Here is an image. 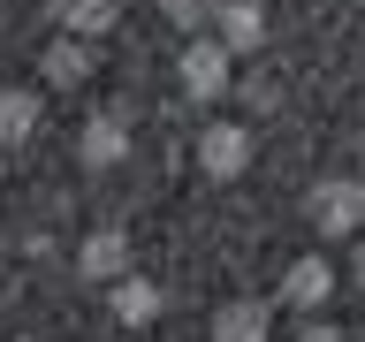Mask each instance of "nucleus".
Segmentation results:
<instances>
[{"label":"nucleus","instance_id":"1","mask_svg":"<svg viewBox=\"0 0 365 342\" xmlns=\"http://www.w3.org/2000/svg\"><path fill=\"white\" fill-rule=\"evenodd\" d=\"M304 221L319 228V244H350L365 228V182L358 175H319L304 190Z\"/></svg>","mask_w":365,"mask_h":342},{"label":"nucleus","instance_id":"2","mask_svg":"<svg viewBox=\"0 0 365 342\" xmlns=\"http://www.w3.org/2000/svg\"><path fill=\"white\" fill-rule=\"evenodd\" d=\"M236 53H228L221 38H190L175 53V84H182V99H198V107H213V99H228V84H236Z\"/></svg>","mask_w":365,"mask_h":342},{"label":"nucleus","instance_id":"3","mask_svg":"<svg viewBox=\"0 0 365 342\" xmlns=\"http://www.w3.org/2000/svg\"><path fill=\"white\" fill-rule=\"evenodd\" d=\"M251 160H259V137L244 122H205L198 130V175L205 182H244Z\"/></svg>","mask_w":365,"mask_h":342},{"label":"nucleus","instance_id":"4","mask_svg":"<svg viewBox=\"0 0 365 342\" xmlns=\"http://www.w3.org/2000/svg\"><path fill=\"white\" fill-rule=\"evenodd\" d=\"M342 289L335 259H319V251H297L289 266H282V281H274V296L289 304V312H327V296Z\"/></svg>","mask_w":365,"mask_h":342},{"label":"nucleus","instance_id":"5","mask_svg":"<svg viewBox=\"0 0 365 342\" xmlns=\"http://www.w3.org/2000/svg\"><path fill=\"white\" fill-rule=\"evenodd\" d=\"M122 160H130V122L114 107H99L84 130H76V167H84V175H114Z\"/></svg>","mask_w":365,"mask_h":342},{"label":"nucleus","instance_id":"6","mask_svg":"<svg viewBox=\"0 0 365 342\" xmlns=\"http://www.w3.org/2000/svg\"><path fill=\"white\" fill-rule=\"evenodd\" d=\"M107 312H114V327H153V319L168 312V289H160L153 274H114L107 281Z\"/></svg>","mask_w":365,"mask_h":342},{"label":"nucleus","instance_id":"7","mask_svg":"<svg viewBox=\"0 0 365 342\" xmlns=\"http://www.w3.org/2000/svg\"><path fill=\"white\" fill-rule=\"evenodd\" d=\"M213 16V38L228 46V53H259L267 46V8L259 0H221V8H205Z\"/></svg>","mask_w":365,"mask_h":342},{"label":"nucleus","instance_id":"8","mask_svg":"<svg viewBox=\"0 0 365 342\" xmlns=\"http://www.w3.org/2000/svg\"><path fill=\"white\" fill-rule=\"evenodd\" d=\"M76 274H84V281H114V274H130V236H122V228H91L84 244H76Z\"/></svg>","mask_w":365,"mask_h":342},{"label":"nucleus","instance_id":"9","mask_svg":"<svg viewBox=\"0 0 365 342\" xmlns=\"http://www.w3.org/2000/svg\"><path fill=\"white\" fill-rule=\"evenodd\" d=\"M274 335V312L259 304V296H228V304H213V342H267Z\"/></svg>","mask_w":365,"mask_h":342},{"label":"nucleus","instance_id":"10","mask_svg":"<svg viewBox=\"0 0 365 342\" xmlns=\"http://www.w3.org/2000/svg\"><path fill=\"white\" fill-rule=\"evenodd\" d=\"M31 137H38V91L0 84V152H23Z\"/></svg>","mask_w":365,"mask_h":342},{"label":"nucleus","instance_id":"11","mask_svg":"<svg viewBox=\"0 0 365 342\" xmlns=\"http://www.w3.org/2000/svg\"><path fill=\"white\" fill-rule=\"evenodd\" d=\"M91 68H99V53H91V38H76V31H68L61 46H46V84H84Z\"/></svg>","mask_w":365,"mask_h":342},{"label":"nucleus","instance_id":"12","mask_svg":"<svg viewBox=\"0 0 365 342\" xmlns=\"http://www.w3.org/2000/svg\"><path fill=\"white\" fill-rule=\"evenodd\" d=\"M114 23H122V0H61V31L76 38H107Z\"/></svg>","mask_w":365,"mask_h":342},{"label":"nucleus","instance_id":"13","mask_svg":"<svg viewBox=\"0 0 365 342\" xmlns=\"http://www.w3.org/2000/svg\"><path fill=\"white\" fill-rule=\"evenodd\" d=\"M160 16L175 23V31H198V23H205V0H160Z\"/></svg>","mask_w":365,"mask_h":342},{"label":"nucleus","instance_id":"14","mask_svg":"<svg viewBox=\"0 0 365 342\" xmlns=\"http://www.w3.org/2000/svg\"><path fill=\"white\" fill-rule=\"evenodd\" d=\"M297 342H350V335H342L335 319H319V312H304V327H297Z\"/></svg>","mask_w":365,"mask_h":342},{"label":"nucleus","instance_id":"15","mask_svg":"<svg viewBox=\"0 0 365 342\" xmlns=\"http://www.w3.org/2000/svg\"><path fill=\"white\" fill-rule=\"evenodd\" d=\"M350 244H358V236H350ZM342 281H350V289H358V296H365V244H358V251H350V266H342Z\"/></svg>","mask_w":365,"mask_h":342},{"label":"nucleus","instance_id":"16","mask_svg":"<svg viewBox=\"0 0 365 342\" xmlns=\"http://www.w3.org/2000/svg\"><path fill=\"white\" fill-rule=\"evenodd\" d=\"M0 31H8V8H0Z\"/></svg>","mask_w":365,"mask_h":342},{"label":"nucleus","instance_id":"17","mask_svg":"<svg viewBox=\"0 0 365 342\" xmlns=\"http://www.w3.org/2000/svg\"><path fill=\"white\" fill-rule=\"evenodd\" d=\"M16 342H31V335H16Z\"/></svg>","mask_w":365,"mask_h":342}]
</instances>
